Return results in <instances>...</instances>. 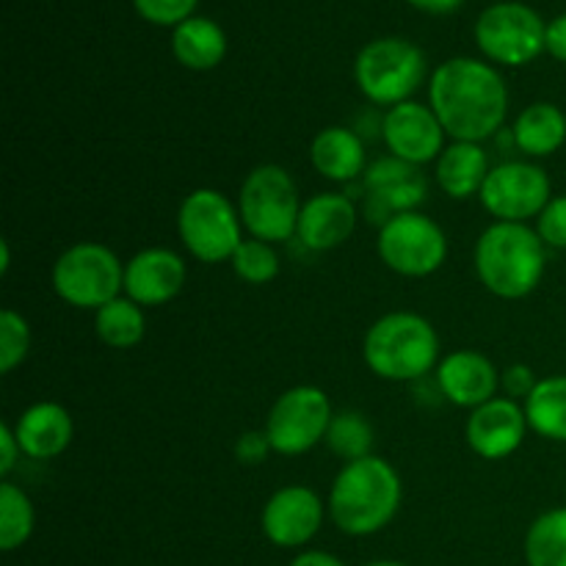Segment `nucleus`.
<instances>
[{"label":"nucleus","instance_id":"nucleus-37","mask_svg":"<svg viewBox=\"0 0 566 566\" xmlns=\"http://www.w3.org/2000/svg\"><path fill=\"white\" fill-rule=\"evenodd\" d=\"M545 50L553 55V59L564 61L566 64V14L556 17L553 22H547Z\"/></svg>","mask_w":566,"mask_h":566},{"label":"nucleus","instance_id":"nucleus-22","mask_svg":"<svg viewBox=\"0 0 566 566\" xmlns=\"http://www.w3.org/2000/svg\"><path fill=\"white\" fill-rule=\"evenodd\" d=\"M437 186L442 188V193L457 202L470 197H479L481 188H484L486 177H490V155L481 144L473 142H451L442 155L437 158Z\"/></svg>","mask_w":566,"mask_h":566},{"label":"nucleus","instance_id":"nucleus-30","mask_svg":"<svg viewBox=\"0 0 566 566\" xmlns=\"http://www.w3.org/2000/svg\"><path fill=\"white\" fill-rule=\"evenodd\" d=\"M232 274L247 285H269L280 276V254L274 243L258 241V238H243L230 260Z\"/></svg>","mask_w":566,"mask_h":566},{"label":"nucleus","instance_id":"nucleus-21","mask_svg":"<svg viewBox=\"0 0 566 566\" xmlns=\"http://www.w3.org/2000/svg\"><path fill=\"white\" fill-rule=\"evenodd\" d=\"M310 164L324 180H363L365 169H368V153H365L363 136L346 125L324 127V130L315 133L313 144H310Z\"/></svg>","mask_w":566,"mask_h":566},{"label":"nucleus","instance_id":"nucleus-8","mask_svg":"<svg viewBox=\"0 0 566 566\" xmlns=\"http://www.w3.org/2000/svg\"><path fill=\"white\" fill-rule=\"evenodd\" d=\"M354 81L370 103L392 108L412 99L426 81V55L409 39H374L354 61Z\"/></svg>","mask_w":566,"mask_h":566},{"label":"nucleus","instance_id":"nucleus-31","mask_svg":"<svg viewBox=\"0 0 566 566\" xmlns=\"http://www.w3.org/2000/svg\"><path fill=\"white\" fill-rule=\"evenodd\" d=\"M28 352H31V326L17 310L6 307L0 313V374H14L25 363Z\"/></svg>","mask_w":566,"mask_h":566},{"label":"nucleus","instance_id":"nucleus-26","mask_svg":"<svg viewBox=\"0 0 566 566\" xmlns=\"http://www.w3.org/2000/svg\"><path fill=\"white\" fill-rule=\"evenodd\" d=\"M94 332H97L99 343L108 348L125 352V348L138 346L147 335V318H144V307L127 298L122 293L119 298L108 302L94 313Z\"/></svg>","mask_w":566,"mask_h":566},{"label":"nucleus","instance_id":"nucleus-23","mask_svg":"<svg viewBox=\"0 0 566 566\" xmlns=\"http://www.w3.org/2000/svg\"><path fill=\"white\" fill-rule=\"evenodd\" d=\"M512 142L528 158H551L566 142V114L556 103H531L514 119Z\"/></svg>","mask_w":566,"mask_h":566},{"label":"nucleus","instance_id":"nucleus-2","mask_svg":"<svg viewBox=\"0 0 566 566\" xmlns=\"http://www.w3.org/2000/svg\"><path fill=\"white\" fill-rule=\"evenodd\" d=\"M401 501V475L374 453L343 464L332 481L326 512L346 536H374L396 520Z\"/></svg>","mask_w":566,"mask_h":566},{"label":"nucleus","instance_id":"nucleus-29","mask_svg":"<svg viewBox=\"0 0 566 566\" xmlns=\"http://www.w3.org/2000/svg\"><path fill=\"white\" fill-rule=\"evenodd\" d=\"M374 440L376 431L370 420L363 412L346 409V412H335L324 446L343 462H357V459L374 457Z\"/></svg>","mask_w":566,"mask_h":566},{"label":"nucleus","instance_id":"nucleus-34","mask_svg":"<svg viewBox=\"0 0 566 566\" xmlns=\"http://www.w3.org/2000/svg\"><path fill=\"white\" fill-rule=\"evenodd\" d=\"M536 376L531 370V365L525 363H514L509 365L506 370H501V390L506 398H514V401L523 403L525 398L531 396V390L536 387Z\"/></svg>","mask_w":566,"mask_h":566},{"label":"nucleus","instance_id":"nucleus-15","mask_svg":"<svg viewBox=\"0 0 566 566\" xmlns=\"http://www.w3.org/2000/svg\"><path fill=\"white\" fill-rule=\"evenodd\" d=\"M324 517L326 506L318 492L304 484H287L265 501L260 512V528L271 545L293 551V547H304L318 534Z\"/></svg>","mask_w":566,"mask_h":566},{"label":"nucleus","instance_id":"nucleus-17","mask_svg":"<svg viewBox=\"0 0 566 566\" xmlns=\"http://www.w3.org/2000/svg\"><path fill=\"white\" fill-rule=\"evenodd\" d=\"M188 280L186 260L166 247H149L125 263V293L142 307H164L180 296Z\"/></svg>","mask_w":566,"mask_h":566},{"label":"nucleus","instance_id":"nucleus-13","mask_svg":"<svg viewBox=\"0 0 566 566\" xmlns=\"http://www.w3.org/2000/svg\"><path fill=\"white\" fill-rule=\"evenodd\" d=\"M429 197V180L420 166L401 158L374 160L363 175V216L368 224L385 227L392 216L418 210Z\"/></svg>","mask_w":566,"mask_h":566},{"label":"nucleus","instance_id":"nucleus-11","mask_svg":"<svg viewBox=\"0 0 566 566\" xmlns=\"http://www.w3.org/2000/svg\"><path fill=\"white\" fill-rule=\"evenodd\" d=\"M547 22L525 3H495L481 11L475 42L490 61L503 66L531 64L545 53Z\"/></svg>","mask_w":566,"mask_h":566},{"label":"nucleus","instance_id":"nucleus-39","mask_svg":"<svg viewBox=\"0 0 566 566\" xmlns=\"http://www.w3.org/2000/svg\"><path fill=\"white\" fill-rule=\"evenodd\" d=\"M409 3L429 11V14H451V11H457L462 6V0H409Z\"/></svg>","mask_w":566,"mask_h":566},{"label":"nucleus","instance_id":"nucleus-12","mask_svg":"<svg viewBox=\"0 0 566 566\" xmlns=\"http://www.w3.org/2000/svg\"><path fill=\"white\" fill-rule=\"evenodd\" d=\"M479 199L481 208L495 221L528 224V219H539L542 210L547 208L553 199V186L547 171L534 160H506L492 166Z\"/></svg>","mask_w":566,"mask_h":566},{"label":"nucleus","instance_id":"nucleus-40","mask_svg":"<svg viewBox=\"0 0 566 566\" xmlns=\"http://www.w3.org/2000/svg\"><path fill=\"white\" fill-rule=\"evenodd\" d=\"M11 269V247L9 241H0V274H9Z\"/></svg>","mask_w":566,"mask_h":566},{"label":"nucleus","instance_id":"nucleus-7","mask_svg":"<svg viewBox=\"0 0 566 566\" xmlns=\"http://www.w3.org/2000/svg\"><path fill=\"white\" fill-rule=\"evenodd\" d=\"M177 235L199 263H230L243 241L238 205L216 188H193L177 208Z\"/></svg>","mask_w":566,"mask_h":566},{"label":"nucleus","instance_id":"nucleus-28","mask_svg":"<svg viewBox=\"0 0 566 566\" xmlns=\"http://www.w3.org/2000/svg\"><path fill=\"white\" fill-rule=\"evenodd\" d=\"M36 525V512L25 490L11 481L0 484V551L11 553L25 545Z\"/></svg>","mask_w":566,"mask_h":566},{"label":"nucleus","instance_id":"nucleus-24","mask_svg":"<svg viewBox=\"0 0 566 566\" xmlns=\"http://www.w3.org/2000/svg\"><path fill=\"white\" fill-rule=\"evenodd\" d=\"M171 53L188 70H213L227 55V36L219 22L208 17H188L171 33Z\"/></svg>","mask_w":566,"mask_h":566},{"label":"nucleus","instance_id":"nucleus-16","mask_svg":"<svg viewBox=\"0 0 566 566\" xmlns=\"http://www.w3.org/2000/svg\"><path fill=\"white\" fill-rule=\"evenodd\" d=\"M528 431L531 426L523 403L497 396L470 412L468 423H464V440L475 457L486 459V462H501L520 451Z\"/></svg>","mask_w":566,"mask_h":566},{"label":"nucleus","instance_id":"nucleus-35","mask_svg":"<svg viewBox=\"0 0 566 566\" xmlns=\"http://www.w3.org/2000/svg\"><path fill=\"white\" fill-rule=\"evenodd\" d=\"M232 453H235V459L241 464L254 468V464H263L265 457L274 451H271V442H269V437H265V431H247V434H241L235 440Z\"/></svg>","mask_w":566,"mask_h":566},{"label":"nucleus","instance_id":"nucleus-20","mask_svg":"<svg viewBox=\"0 0 566 566\" xmlns=\"http://www.w3.org/2000/svg\"><path fill=\"white\" fill-rule=\"evenodd\" d=\"M14 434L22 457L33 462H50L70 448L75 426L70 409L55 401H36L17 418Z\"/></svg>","mask_w":566,"mask_h":566},{"label":"nucleus","instance_id":"nucleus-25","mask_svg":"<svg viewBox=\"0 0 566 566\" xmlns=\"http://www.w3.org/2000/svg\"><path fill=\"white\" fill-rule=\"evenodd\" d=\"M523 407L534 434L553 442H566V374L536 381Z\"/></svg>","mask_w":566,"mask_h":566},{"label":"nucleus","instance_id":"nucleus-5","mask_svg":"<svg viewBox=\"0 0 566 566\" xmlns=\"http://www.w3.org/2000/svg\"><path fill=\"white\" fill-rule=\"evenodd\" d=\"M302 205L296 180L280 164L254 166L238 191L243 230L265 243H285L296 238Z\"/></svg>","mask_w":566,"mask_h":566},{"label":"nucleus","instance_id":"nucleus-27","mask_svg":"<svg viewBox=\"0 0 566 566\" xmlns=\"http://www.w3.org/2000/svg\"><path fill=\"white\" fill-rule=\"evenodd\" d=\"M525 564L566 566V506L539 514L525 534Z\"/></svg>","mask_w":566,"mask_h":566},{"label":"nucleus","instance_id":"nucleus-18","mask_svg":"<svg viewBox=\"0 0 566 566\" xmlns=\"http://www.w3.org/2000/svg\"><path fill=\"white\" fill-rule=\"evenodd\" d=\"M434 381L446 401L473 412L481 403L497 398L501 370L495 368V363L486 354L475 352V348H459V352L446 354L440 359L434 370Z\"/></svg>","mask_w":566,"mask_h":566},{"label":"nucleus","instance_id":"nucleus-9","mask_svg":"<svg viewBox=\"0 0 566 566\" xmlns=\"http://www.w3.org/2000/svg\"><path fill=\"white\" fill-rule=\"evenodd\" d=\"M381 263L398 276L409 280H423V276L437 274L448 260V235L431 216L420 210L392 216L379 230Z\"/></svg>","mask_w":566,"mask_h":566},{"label":"nucleus","instance_id":"nucleus-41","mask_svg":"<svg viewBox=\"0 0 566 566\" xmlns=\"http://www.w3.org/2000/svg\"><path fill=\"white\" fill-rule=\"evenodd\" d=\"M365 566H407L401 562H374V564H365Z\"/></svg>","mask_w":566,"mask_h":566},{"label":"nucleus","instance_id":"nucleus-38","mask_svg":"<svg viewBox=\"0 0 566 566\" xmlns=\"http://www.w3.org/2000/svg\"><path fill=\"white\" fill-rule=\"evenodd\" d=\"M291 566H346V564L326 551H304L293 558Z\"/></svg>","mask_w":566,"mask_h":566},{"label":"nucleus","instance_id":"nucleus-6","mask_svg":"<svg viewBox=\"0 0 566 566\" xmlns=\"http://www.w3.org/2000/svg\"><path fill=\"white\" fill-rule=\"evenodd\" d=\"M55 296L75 310L105 307L122 296L125 263L99 241H77L55 258L50 271Z\"/></svg>","mask_w":566,"mask_h":566},{"label":"nucleus","instance_id":"nucleus-32","mask_svg":"<svg viewBox=\"0 0 566 566\" xmlns=\"http://www.w3.org/2000/svg\"><path fill=\"white\" fill-rule=\"evenodd\" d=\"M199 0H133L138 14L144 17L153 25H171L177 28L180 22H186L188 17H193Z\"/></svg>","mask_w":566,"mask_h":566},{"label":"nucleus","instance_id":"nucleus-36","mask_svg":"<svg viewBox=\"0 0 566 566\" xmlns=\"http://www.w3.org/2000/svg\"><path fill=\"white\" fill-rule=\"evenodd\" d=\"M22 459V448L17 442L14 426L0 423V475H9Z\"/></svg>","mask_w":566,"mask_h":566},{"label":"nucleus","instance_id":"nucleus-3","mask_svg":"<svg viewBox=\"0 0 566 566\" xmlns=\"http://www.w3.org/2000/svg\"><path fill=\"white\" fill-rule=\"evenodd\" d=\"M473 265L492 296L520 302L539 287L547 269V247L536 227L492 221L475 241Z\"/></svg>","mask_w":566,"mask_h":566},{"label":"nucleus","instance_id":"nucleus-4","mask_svg":"<svg viewBox=\"0 0 566 566\" xmlns=\"http://www.w3.org/2000/svg\"><path fill=\"white\" fill-rule=\"evenodd\" d=\"M363 359L379 379L415 385L440 365V335L423 315L407 310L387 313L365 332Z\"/></svg>","mask_w":566,"mask_h":566},{"label":"nucleus","instance_id":"nucleus-14","mask_svg":"<svg viewBox=\"0 0 566 566\" xmlns=\"http://www.w3.org/2000/svg\"><path fill=\"white\" fill-rule=\"evenodd\" d=\"M381 138L392 158H401L412 166L437 164L442 149L448 147V133L431 105L415 99L387 108V114L381 116Z\"/></svg>","mask_w":566,"mask_h":566},{"label":"nucleus","instance_id":"nucleus-1","mask_svg":"<svg viewBox=\"0 0 566 566\" xmlns=\"http://www.w3.org/2000/svg\"><path fill=\"white\" fill-rule=\"evenodd\" d=\"M429 105L451 142L484 144L506 125L509 86L495 66L462 55L437 66Z\"/></svg>","mask_w":566,"mask_h":566},{"label":"nucleus","instance_id":"nucleus-33","mask_svg":"<svg viewBox=\"0 0 566 566\" xmlns=\"http://www.w3.org/2000/svg\"><path fill=\"white\" fill-rule=\"evenodd\" d=\"M536 232L547 249H566V193L547 202L536 219Z\"/></svg>","mask_w":566,"mask_h":566},{"label":"nucleus","instance_id":"nucleus-19","mask_svg":"<svg viewBox=\"0 0 566 566\" xmlns=\"http://www.w3.org/2000/svg\"><path fill=\"white\" fill-rule=\"evenodd\" d=\"M359 210L348 193L321 191L302 205L296 238L310 252H332L354 235Z\"/></svg>","mask_w":566,"mask_h":566},{"label":"nucleus","instance_id":"nucleus-10","mask_svg":"<svg viewBox=\"0 0 566 566\" xmlns=\"http://www.w3.org/2000/svg\"><path fill=\"white\" fill-rule=\"evenodd\" d=\"M332 418V401L321 387L296 385L276 398L263 431L274 453L302 457L326 440Z\"/></svg>","mask_w":566,"mask_h":566}]
</instances>
